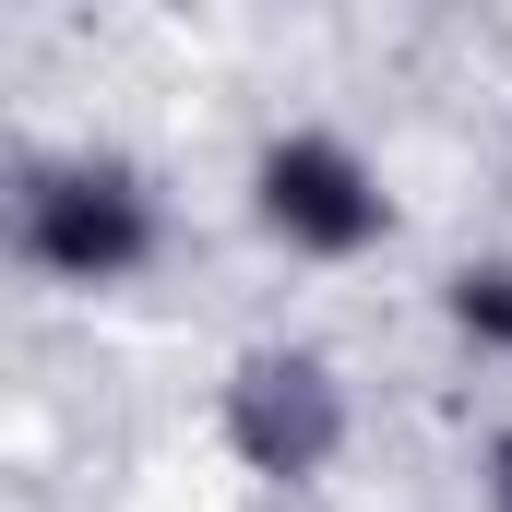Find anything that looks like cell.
<instances>
[{
	"instance_id": "cell-1",
	"label": "cell",
	"mask_w": 512,
	"mask_h": 512,
	"mask_svg": "<svg viewBox=\"0 0 512 512\" xmlns=\"http://www.w3.org/2000/svg\"><path fill=\"white\" fill-rule=\"evenodd\" d=\"M12 251H24V274H48L72 298H108L131 274H155L167 203L131 155H36L12 191Z\"/></svg>"
},
{
	"instance_id": "cell-2",
	"label": "cell",
	"mask_w": 512,
	"mask_h": 512,
	"mask_svg": "<svg viewBox=\"0 0 512 512\" xmlns=\"http://www.w3.org/2000/svg\"><path fill=\"white\" fill-rule=\"evenodd\" d=\"M251 227L286 262H358V251L393 239V191H382V167L346 131L298 120V131H274L251 155Z\"/></svg>"
},
{
	"instance_id": "cell-3",
	"label": "cell",
	"mask_w": 512,
	"mask_h": 512,
	"mask_svg": "<svg viewBox=\"0 0 512 512\" xmlns=\"http://www.w3.org/2000/svg\"><path fill=\"white\" fill-rule=\"evenodd\" d=\"M346 441H358V405H346V382H334L322 346H251L227 370V453L251 477L310 489V477L346 465Z\"/></svg>"
},
{
	"instance_id": "cell-4",
	"label": "cell",
	"mask_w": 512,
	"mask_h": 512,
	"mask_svg": "<svg viewBox=\"0 0 512 512\" xmlns=\"http://www.w3.org/2000/svg\"><path fill=\"white\" fill-rule=\"evenodd\" d=\"M441 322H453L477 358H501V370H512V251L453 262V274H441Z\"/></svg>"
},
{
	"instance_id": "cell-5",
	"label": "cell",
	"mask_w": 512,
	"mask_h": 512,
	"mask_svg": "<svg viewBox=\"0 0 512 512\" xmlns=\"http://www.w3.org/2000/svg\"><path fill=\"white\" fill-rule=\"evenodd\" d=\"M489 501L512 512V441H501V453H489Z\"/></svg>"
}]
</instances>
